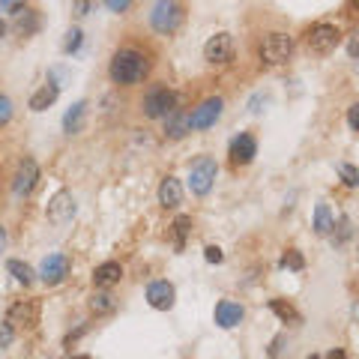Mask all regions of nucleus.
<instances>
[{"mask_svg":"<svg viewBox=\"0 0 359 359\" xmlns=\"http://www.w3.org/2000/svg\"><path fill=\"white\" fill-rule=\"evenodd\" d=\"M147 69H150V63H147V57H144L141 51L123 48V51L114 54L111 69H108V72H111L114 84H138V81L147 75Z\"/></svg>","mask_w":359,"mask_h":359,"instance_id":"obj_1","label":"nucleus"},{"mask_svg":"<svg viewBox=\"0 0 359 359\" xmlns=\"http://www.w3.org/2000/svg\"><path fill=\"white\" fill-rule=\"evenodd\" d=\"M150 24H153V30H156V33H174L177 27L183 24V6L162 0V3L153 6V12H150Z\"/></svg>","mask_w":359,"mask_h":359,"instance_id":"obj_2","label":"nucleus"},{"mask_svg":"<svg viewBox=\"0 0 359 359\" xmlns=\"http://www.w3.org/2000/svg\"><path fill=\"white\" fill-rule=\"evenodd\" d=\"M144 114L150 117V120H159V117H168L171 111L177 108V93L168 87H153L147 96H144Z\"/></svg>","mask_w":359,"mask_h":359,"instance_id":"obj_3","label":"nucleus"},{"mask_svg":"<svg viewBox=\"0 0 359 359\" xmlns=\"http://www.w3.org/2000/svg\"><path fill=\"white\" fill-rule=\"evenodd\" d=\"M293 51V39L284 33H269L264 42H260V60L269 63V66H278V63H287Z\"/></svg>","mask_w":359,"mask_h":359,"instance_id":"obj_4","label":"nucleus"},{"mask_svg":"<svg viewBox=\"0 0 359 359\" xmlns=\"http://www.w3.org/2000/svg\"><path fill=\"white\" fill-rule=\"evenodd\" d=\"M215 174H219L215 162L210 156H201L192 168H188V188H192L195 195H206L215 183Z\"/></svg>","mask_w":359,"mask_h":359,"instance_id":"obj_5","label":"nucleus"},{"mask_svg":"<svg viewBox=\"0 0 359 359\" xmlns=\"http://www.w3.org/2000/svg\"><path fill=\"white\" fill-rule=\"evenodd\" d=\"M222 108H224V102L219 96L204 99V102L192 111V117H188V126H192V129H210V126H215V120L222 117Z\"/></svg>","mask_w":359,"mask_h":359,"instance_id":"obj_6","label":"nucleus"},{"mask_svg":"<svg viewBox=\"0 0 359 359\" xmlns=\"http://www.w3.org/2000/svg\"><path fill=\"white\" fill-rule=\"evenodd\" d=\"M338 42V27L336 24H314L309 33V48L314 54H329Z\"/></svg>","mask_w":359,"mask_h":359,"instance_id":"obj_7","label":"nucleus"},{"mask_svg":"<svg viewBox=\"0 0 359 359\" xmlns=\"http://www.w3.org/2000/svg\"><path fill=\"white\" fill-rule=\"evenodd\" d=\"M36 180H39V165H36L33 159H24L21 165H18L15 177H12V192H15V197L30 195L33 186H36Z\"/></svg>","mask_w":359,"mask_h":359,"instance_id":"obj_8","label":"nucleus"},{"mask_svg":"<svg viewBox=\"0 0 359 359\" xmlns=\"http://www.w3.org/2000/svg\"><path fill=\"white\" fill-rule=\"evenodd\" d=\"M75 197H72V192H57L48 201V219L54 222V224H66V222H72V215H75Z\"/></svg>","mask_w":359,"mask_h":359,"instance_id":"obj_9","label":"nucleus"},{"mask_svg":"<svg viewBox=\"0 0 359 359\" xmlns=\"http://www.w3.org/2000/svg\"><path fill=\"white\" fill-rule=\"evenodd\" d=\"M204 57L210 63H228L233 57V39L231 33H215L204 45Z\"/></svg>","mask_w":359,"mask_h":359,"instance_id":"obj_10","label":"nucleus"},{"mask_svg":"<svg viewBox=\"0 0 359 359\" xmlns=\"http://www.w3.org/2000/svg\"><path fill=\"white\" fill-rule=\"evenodd\" d=\"M39 275L45 284H60L69 275V258L66 255H48L39 266Z\"/></svg>","mask_w":359,"mask_h":359,"instance_id":"obj_11","label":"nucleus"},{"mask_svg":"<svg viewBox=\"0 0 359 359\" xmlns=\"http://www.w3.org/2000/svg\"><path fill=\"white\" fill-rule=\"evenodd\" d=\"M255 156H258V141L251 138L249 132H242L231 141V159L237 162V165H249Z\"/></svg>","mask_w":359,"mask_h":359,"instance_id":"obj_12","label":"nucleus"},{"mask_svg":"<svg viewBox=\"0 0 359 359\" xmlns=\"http://www.w3.org/2000/svg\"><path fill=\"white\" fill-rule=\"evenodd\" d=\"M147 302L156 311H168L171 305H174V284L171 282H153L147 287Z\"/></svg>","mask_w":359,"mask_h":359,"instance_id":"obj_13","label":"nucleus"},{"mask_svg":"<svg viewBox=\"0 0 359 359\" xmlns=\"http://www.w3.org/2000/svg\"><path fill=\"white\" fill-rule=\"evenodd\" d=\"M6 318H9V323H18V327H36V323H39V305L36 302H15Z\"/></svg>","mask_w":359,"mask_h":359,"instance_id":"obj_14","label":"nucleus"},{"mask_svg":"<svg viewBox=\"0 0 359 359\" xmlns=\"http://www.w3.org/2000/svg\"><path fill=\"white\" fill-rule=\"evenodd\" d=\"M240 320H242V305L240 302L222 300L219 305H215V323H219L222 329H233Z\"/></svg>","mask_w":359,"mask_h":359,"instance_id":"obj_15","label":"nucleus"},{"mask_svg":"<svg viewBox=\"0 0 359 359\" xmlns=\"http://www.w3.org/2000/svg\"><path fill=\"white\" fill-rule=\"evenodd\" d=\"M183 201V186H180L177 177H165L159 186V204L162 206H177Z\"/></svg>","mask_w":359,"mask_h":359,"instance_id":"obj_16","label":"nucleus"},{"mask_svg":"<svg viewBox=\"0 0 359 359\" xmlns=\"http://www.w3.org/2000/svg\"><path fill=\"white\" fill-rule=\"evenodd\" d=\"M57 96H60V87L54 84V81H48V84H42L30 96V108H33V111H45V108H51L54 102H57Z\"/></svg>","mask_w":359,"mask_h":359,"instance_id":"obj_17","label":"nucleus"},{"mask_svg":"<svg viewBox=\"0 0 359 359\" xmlns=\"http://www.w3.org/2000/svg\"><path fill=\"white\" fill-rule=\"evenodd\" d=\"M120 275H123L120 264H114V260H108V264H99V266L93 269V284H96V287L117 284V282H120Z\"/></svg>","mask_w":359,"mask_h":359,"instance_id":"obj_18","label":"nucleus"},{"mask_svg":"<svg viewBox=\"0 0 359 359\" xmlns=\"http://www.w3.org/2000/svg\"><path fill=\"white\" fill-rule=\"evenodd\" d=\"M84 117H87V102H75L66 111V117H63V132H69V135H75L84 129Z\"/></svg>","mask_w":359,"mask_h":359,"instance_id":"obj_19","label":"nucleus"},{"mask_svg":"<svg viewBox=\"0 0 359 359\" xmlns=\"http://www.w3.org/2000/svg\"><path fill=\"white\" fill-rule=\"evenodd\" d=\"M192 129V126H188V117L183 114V111H171L168 117H165V135L168 138H183V135Z\"/></svg>","mask_w":359,"mask_h":359,"instance_id":"obj_20","label":"nucleus"},{"mask_svg":"<svg viewBox=\"0 0 359 359\" xmlns=\"http://www.w3.org/2000/svg\"><path fill=\"white\" fill-rule=\"evenodd\" d=\"M336 228V222H332V213L327 204H318L314 206V233H320V237H327V233Z\"/></svg>","mask_w":359,"mask_h":359,"instance_id":"obj_21","label":"nucleus"},{"mask_svg":"<svg viewBox=\"0 0 359 359\" xmlns=\"http://www.w3.org/2000/svg\"><path fill=\"white\" fill-rule=\"evenodd\" d=\"M6 269L15 275V282H21L24 287H27V284H33V269L27 266V264H21V260H9Z\"/></svg>","mask_w":359,"mask_h":359,"instance_id":"obj_22","label":"nucleus"},{"mask_svg":"<svg viewBox=\"0 0 359 359\" xmlns=\"http://www.w3.org/2000/svg\"><path fill=\"white\" fill-rule=\"evenodd\" d=\"M269 309H273L284 323H287V320H300V314L293 311V305H287V302H282V300H269Z\"/></svg>","mask_w":359,"mask_h":359,"instance_id":"obj_23","label":"nucleus"},{"mask_svg":"<svg viewBox=\"0 0 359 359\" xmlns=\"http://www.w3.org/2000/svg\"><path fill=\"white\" fill-rule=\"evenodd\" d=\"M338 174H341V180H345L347 186H359V168L347 165V162H341V165H338Z\"/></svg>","mask_w":359,"mask_h":359,"instance_id":"obj_24","label":"nucleus"},{"mask_svg":"<svg viewBox=\"0 0 359 359\" xmlns=\"http://www.w3.org/2000/svg\"><path fill=\"white\" fill-rule=\"evenodd\" d=\"M188 224H192V219H188V215H180V219L174 222V233H177V249H183V242H186V233H188Z\"/></svg>","mask_w":359,"mask_h":359,"instance_id":"obj_25","label":"nucleus"},{"mask_svg":"<svg viewBox=\"0 0 359 359\" xmlns=\"http://www.w3.org/2000/svg\"><path fill=\"white\" fill-rule=\"evenodd\" d=\"M90 309H93V311H111L114 309V300L108 293H96L93 300H90Z\"/></svg>","mask_w":359,"mask_h":359,"instance_id":"obj_26","label":"nucleus"},{"mask_svg":"<svg viewBox=\"0 0 359 359\" xmlns=\"http://www.w3.org/2000/svg\"><path fill=\"white\" fill-rule=\"evenodd\" d=\"M9 120H12V99L0 93V126H6Z\"/></svg>","mask_w":359,"mask_h":359,"instance_id":"obj_27","label":"nucleus"},{"mask_svg":"<svg viewBox=\"0 0 359 359\" xmlns=\"http://www.w3.org/2000/svg\"><path fill=\"white\" fill-rule=\"evenodd\" d=\"M282 266H287V269H302L305 260H302L300 251H287V255L282 258Z\"/></svg>","mask_w":359,"mask_h":359,"instance_id":"obj_28","label":"nucleus"},{"mask_svg":"<svg viewBox=\"0 0 359 359\" xmlns=\"http://www.w3.org/2000/svg\"><path fill=\"white\" fill-rule=\"evenodd\" d=\"M81 48V30H69L66 33V42H63V51L72 54V51H78Z\"/></svg>","mask_w":359,"mask_h":359,"instance_id":"obj_29","label":"nucleus"},{"mask_svg":"<svg viewBox=\"0 0 359 359\" xmlns=\"http://www.w3.org/2000/svg\"><path fill=\"white\" fill-rule=\"evenodd\" d=\"M347 54H350V57H359V27H356V30L353 33H350V39H347Z\"/></svg>","mask_w":359,"mask_h":359,"instance_id":"obj_30","label":"nucleus"},{"mask_svg":"<svg viewBox=\"0 0 359 359\" xmlns=\"http://www.w3.org/2000/svg\"><path fill=\"white\" fill-rule=\"evenodd\" d=\"M12 345V327L9 323H0V350Z\"/></svg>","mask_w":359,"mask_h":359,"instance_id":"obj_31","label":"nucleus"},{"mask_svg":"<svg viewBox=\"0 0 359 359\" xmlns=\"http://www.w3.org/2000/svg\"><path fill=\"white\" fill-rule=\"evenodd\" d=\"M204 258L210 260V264H222V258H224V255H222V249H219V246H206V249H204Z\"/></svg>","mask_w":359,"mask_h":359,"instance_id":"obj_32","label":"nucleus"},{"mask_svg":"<svg viewBox=\"0 0 359 359\" xmlns=\"http://www.w3.org/2000/svg\"><path fill=\"white\" fill-rule=\"evenodd\" d=\"M347 123H350V129H359V102H356V105H350V111H347Z\"/></svg>","mask_w":359,"mask_h":359,"instance_id":"obj_33","label":"nucleus"},{"mask_svg":"<svg viewBox=\"0 0 359 359\" xmlns=\"http://www.w3.org/2000/svg\"><path fill=\"white\" fill-rule=\"evenodd\" d=\"M108 9H114V12H123V9H129V0H108Z\"/></svg>","mask_w":359,"mask_h":359,"instance_id":"obj_34","label":"nucleus"},{"mask_svg":"<svg viewBox=\"0 0 359 359\" xmlns=\"http://www.w3.org/2000/svg\"><path fill=\"white\" fill-rule=\"evenodd\" d=\"M282 345H284V336H278V338L273 341V347H269V356H278V353H282Z\"/></svg>","mask_w":359,"mask_h":359,"instance_id":"obj_35","label":"nucleus"},{"mask_svg":"<svg viewBox=\"0 0 359 359\" xmlns=\"http://www.w3.org/2000/svg\"><path fill=\"white\" fill-rule=\"evenodd\" d=\"M327 359H347V353H345L341 347H336V350H329V356H327Z\"/></svg>","mask_w":359,"mask_h":359,"instance_id":"obj_36","label":"nucleus"},{"mask_svg":"<svg viewBox=\"0 0 359 359\" xmlns=\"http://www.w3.org/2000/svg\"><path fill=\"white\" fill-rule=\"evenodd\" d=\"M87 9H90V3H75V12L78 15H87Z\"/></svg>","mask_w":359,"mask_h":359,"instance_id":"obj_37","label":"nucleus"},{"mask_svg":"<svg viewBox=\"0 0 359 359\" xmlns=\"http://www.w3.org/2000/svg\"><path fill=\"white\" fill-rule=\"evenodd\" d=\"M3 246H6V231H3V224H0V251H3Z\"/></svg>","mask_w":359,"mask_h":359,"instance_id":"obj_38","label":"nucleus"},{"mask_svg":"<svg viewBox=\"0 0 359 359\" xmlns=\"http://www.w3.org/2000/svg\"><path fill=\"white\" fill-rule=\"evenodd\" d=\"M3 36H6V21L0 18V39H3Z\"/></svg>","mask_w":359,"mask_h":359,"instance_id":"obj_39","label":"nucleus"},{"mask_svg":"<svg viewBox=\"0 0 359 359\" xmlns=\"http://www.w3.org/2000/svg\"><path fill=\"white\" fill-rule=\"evenodd\" d=\"M72 359H90V356H72Z\"/></svg>","mask_w":359,"mask_h":359,"instance_id":"obj_40","label":"nucleus"},{"mask_svg":"<svg viewBox=\"0 0 359 359\" xmlns=\"http://www.w3.org/2000/svg\"><path fill=\"white\" fill-rule=\"evenodd\" d=\"M309 359H320V356H314V353H311V356H309Z\"/></svg>","mask_w":359,"mask_h":359,"instance_id":"obj_41","label":"nucleus"}]
</instances>
